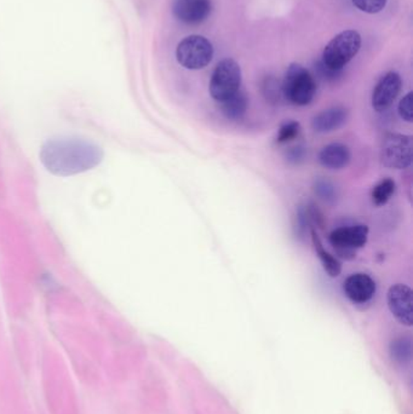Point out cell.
Here are the masks:
<instances>
[{"label": "cell", "instance_id": "obj_19", "mask_svg": "<svg viewBox=\"0 0 413 414\" xmlns=\"http://www.w3.org/2000/svg\"><path fill=\"white\" fill-rule=\"evenodd\" d=\"M314 191L320 199L329 201H329H334L336 196H337V190H336L335 185H332L329 180H316L314 185Z\"/></svg>", "mask_w": 413, "mask_h": 414}, {"label": "cell", "instance_id": "obj_7", "mask_svg": "<svg viewBox=\"0 0 413 414\" xmlns=\"http://www.w3.org/2000/svg\"><path fill=\"white\" fill-rule=\"evenodd\" d=\"M369 239V227L364 225L342 227L329 234V244L342 258L353 259L355 250L364 247Z\"/></svg>", "mask_w": 413, "mask_h": 414}, {"label": "cell", "instance_id": "obj_4", "mask_svg": "<svg viewBox=\"0 0 413 414\" xmlns=\"http://www.w3.org/2000/svg\"><path fill=\"white\" fill-rule=\"evenodd\" d=\"M241 68L236 59H222L213 70L209 85L211 97L217 102H223L240 90Z\"/></svg>", "mask_w": 413, "mask_h": 414}, {"label": "cell", "instance_id": "obj_3", "mask_svg": "<svg viewBox=\"0 0 413 414\" xmlns=\"http://www.w3.org/2000/svg\"><path fill=\"white\" fill-rule=\"evenodd\" d=\"M281 86L284 97L296 106L309 104L316 93V82L313 74L300 64L289 66Z\"/></svg>", "mask_w": 413, "mask_h": 414}, {"label": "cell", "instance_id": "obj_18", "mask_svg": "<svg viewBox=\"0 0 413 414\" xmlns=\"http://www.w3.org/2000/svg\"><path fill=\"white\" fill-rule=\"evenodd\" d=\"M356 9L366 14H378L387 6L388 0H352Z\"/></svg>", "mask_w": 413, "mask_h": 414}, {"label": "cell", "instance_id": "obj_6", "mask_svg": "<svg viewBox=\"0 0 413 414\" xmlns=\"http://www.w3.org/2000/svg\"><path fill=\"white\" fill-rule=\"evenodd\" d=\"M381 161L385 167L405 170L412 164V138L400 133H387L381 147Z\"/></svg>", "mask_w": 413, "mask_h": 414}, {"label": "cell", "instance_id": "obj_11", "mask_svg": "<svg viewBox=\"0 0 413 414\" xmlns=\"http://www.w3.org/2000/svg\"><path fill=\"white\" fill-rule=\"evenodd\" d=\"M345 296L352 302L366 303L376 293V283L367 274L358 273L350 275L343 285Z\"/></svg>", "mask_w": 413, "mask_h": 414}, {"label": "cell", "instance_id": "obj_2", "mask_svg": "<svg viewBox=\"0 0 413 414\" xmlns=\"http://www.w3.org/2000/svg\"><path fill=\"white\" fill-rule=\"evenodd\" d=\"M361 48V35L358 30L340 32L325 46L321 62L332 70H342L358 55Z\"/></svg>", "mask_w": 413, "mask_h": 414}, {"label": "cell", "instance_id": "obj_10", "mask_svg": "<svg viewBox=\"0 0 413 414\" xmlns=\"http://www.w3.org/2000/svg\"><path fill=\"white\" fill-rule=\"evenodd\" d=\"M401 77L396 72H388L379 79L372 93V107L376 112L387 111L398 97L401 90Z\"/></svg>", "mask_w": 413, "mask_h": 414}, {"label": "cell", "instance_id": "obj_9", "mask_svg": "<svg viewBox=\"0 0 413 414\" xmlns=\"http://www.w3.org/2000/svg\"><path fill=\"white\" fill-rule=\"evenodd\" d=\"M173 16L186 25H200L212 12L211 0H173Z\"/></svg>", "mask_w": 413, "mask_h": 414}, {"label": "cell", "instance_id": "obj_8", "mask_svg": "<svg viewBox=\"0 0 413 414\" xmlns=\"http://www.w3.org/2000/svg\"><path fill=\"white\" fill-rule=\"evenodd\" d=\"M387 301L393 317L405 326H412V290L403 283L393 285L389 288Z\"/></svg>", "mask_w": 413, "mask_h": 414}, {"label": "cell", "instance_id": "obj_20", "mask_svg": "<svg viewBox=\"0 0 413 414\" xmlns=\"http://www.w3.org/2000/svg\"><path fill=\"white\" fill-rule=\"evenodd\" d=\"M300 130V122H286V124H284V125L280 127L276 141H278V143H287V142L292 141V140H295L296 137L298 136Z\"/></svg>", "mask_w": 413, "mask_h": 414}, {"label": "cell", "instance_id": "obj_13", "mask_svg": "<svg viewBox=\"0 0 413 414\" xmlns=\"http://www.w3.org/2000/svg\"><path fill=\"white\" fill-rule=\"evenodd\" d=\"M352 159L349 148L342 143H331L319 153L321 165L329 170H342L348 166Z\"/></svg>", "mask_w": 413, "mask_h": 414}, {"label": "cell", "instance_id": "obj_22", "mask_svg": "<svg viewBox=\"0 0 413 414\" xmlns=\"http://www.w3.org/2000/svg\"><path fill=\"white\" fill-rule=\"evenodd\" d=\"M316 66H318L316 68L319 69L320 75H321L323 78L335 80V79H337V77L340 74V70H332V69L327 68L321 61L318 62Z\"/></svg>", "mask_w": 413, "mask_h": 414}, {"label": "cell", "instance_id": "obj_1", "mask_svg": "<svg viewBox=\"0 0 413 414\" xmlns=\"http://www.w3.org/2000/svg\"><path fill=\"white\" fill-rule=\"evenodd\" d=\"M104 156L99 144L79 137L49 140L43 144L39 153L40 161L45 169L61 177L93 170L104 160Z\"/></svg>", "mask_w": 413, "mask_h": 414}, {"label": "cell", "instance_id": "obj_5", "mask_svg": "<svg viewBox=\"0 0 413 414\" xmlns=\"http://www.w3.org/2000/svg\"><path fill=\"white\" fill-rule=\"evenodd\" d=\"M213 57V45L202 35H193L181 40L176 49L178 64L191 70L205 68Z\"/></svg>", "mask_w": 413, "mask_h": 414}, {"label": "cell", "instance_id": "obj_16", "mask_svg": "<svg viewBox=\"0 0 413 414\" xmlns=\"http://www.w3.org/2000/svg\"><path fill=\"white\" fill-rule=\"evenodd\" d=\"M395 191V182L390 178L379 182L372 189V201L376 206H383L387 204Z\"/></svg>", "mask_w": 413, "mask_h": 414}, {"label": "cell", "instance_id": "obj_23", "mask_svg": "<svg viewBox=\"0 0 413 414\" xmlns=\"http://www.w3.org/2000/svg\"><path fill=\"white\" fill-rule=\"evenodd\" d=\"M305 149L300 148V147H297V148H292V151H290L289 156H290V160L297 162V161L302 160L305 158Z\"/></svg>", "mask_w": 413, "mask_h": 414}, {"label": "cell", "instance_id": "obj_17", "mask_svg": "<svg viewBox=\"0 0 413 414\" xmlns=\"http://www.w3.org/2000/svg\"><path fill=\"white\" fill-rule=\"evenodd\" d=\"M262 93L265 95L267 101L271 103H279L281 98L284 97L280 82L278 79L274 78V77H271V75L267 77L263 80Z\"/></svg>", "mask_w": 413, "mask_h": 414}, {"label": "cell", "instance_id": "obj_12", "mask_svg": "<svg viewBox=\"0 0 413 414\" xmlns=\"http://www.w3.org/2000/svg\"><path fill=\"white\" fill-rule=\"evenodd\" d=\"M348 119V111L345 107H332L325 109L315 115L311 127L315 132L327 133L336 131L345 125Z\"/></svg>", "mask_w": 413, "mask_h": 414}, {"label": "cell", "instance_id": "obj_14", "mask_svg": "<svg viewBox=\"0 0 413 414\" xmlns=\"http://www.w3.org/2000/svg\"><path fill=\"white\" fill-rule=\"evenodd\" d=\"M310 235H311V243L314 246L315 252L318 254L325 272L329 274L331 278H337L342 272V265H340V261L324 249V245L321 243L315 228L310 229Z\"/></svg>", "mask_w": 413, "mask_h": 414}, {"label": "cell", "instance_id": "obj_21", "mask_svg": "<svg viewBox=\"0 0 413 414\" xmlns=\"http://www.w3.org/2000/svg\"><path fill=\"white\" fill-rule=\"evenodd\" d=\"M398 112L405 122H413V93H408L403 96L398 103Z\"/></svg>", "mask_w": 413, "mask_h": 414}, {"label": "cell", "instance_id": "obj_15", "mask_svg": "<svg viewBox=\"0 0 413 414\" xmlns=\"http://www.w3.org/2000/svg\"><path fill=\"white\" fill-rule=\"evenodd\" d=\"M221 109L223 115L231 122H239L246 114L249 108V98L244 91L239 90L233 96L227 98L226 101L221 102Z\"/></svg>", "mask_w": 413, "mask_h": 414}]
</instances>
